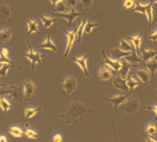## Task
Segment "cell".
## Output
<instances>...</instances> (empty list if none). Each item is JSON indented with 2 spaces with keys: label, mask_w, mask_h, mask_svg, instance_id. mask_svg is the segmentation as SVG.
<instances>
[{
  "label": "cell",
  "mask_w": 157,
  "mask_h": 142,
  "mask_svg": "<svg viewBox=\"0 0 157 142\" xmlns=\"http://www.w3.org/2000/svg\"><path fill=\"white\" fill-rule=\"evenodd\" d=\"M27 42H28V45H29V52L28 53L23 54L22 55L24 56H25V57H27L30 60V61L31 62L32 69L33 71H34L35 70L36 63L37 62L39 63H41V62H42L41 58L46 56V55H42L41 54L38 53V52H34L33 50L31 45H30V44L29 40H27Z\"/></svg>",
  "instance_id": "1"
},
{
  "label": "cell",
  "mask_w": 157,
  "mask_h": 142,
  "mask_svg": "<svg viewBox=\"0 0 157 142\" xmlns=\"http://www.w3.org/2000/svg\"><path fill=\"white\" fill-rule=\"evenodd\" d=\"M6 94L11 97L13 99L16 101H19L21 98L20 87L16 85H9L7 87L3 90L2 94Z\"/></svg>",
  "instance_id": "2"
},
{
  "label": "cell",
  "mask_w": 157,
  "mask_h": 142,
  "mask_svg": "<svg viewBox=\"0 0 157 142\" xmlns=\"http://www.w3.org/2000/svg\"><path fill=\"white\" fill-rule=\"evenodd\" d=\"M61 29H62L63 31L65 32V34L67 36V46H66V49H65V54H64V56L65 57H67V56L69 55V52H70L71 48H72V46L74 41L75 40V35L77 33L78 31V27L74 29V31L69 32L67 30H65L63 27L61 26Z\"/></svg>",
  "instance_id": "3"
},
{
  "label": "cell",
  "mask_w": 157,
  "mask_h": 142,
  "mask_svg": "<svg viewBox=\"0 0 157 142\" xmlns=\"http://www.w3.org/2000/svg\"><path fill=\"white\" fill-rule=\"evenodd\" d=\"M62 87L67 94H71L75 91L77 89V80L73 76H69L65 79Z\"/></svg>",
  "instance_id": "4"
},
{
  "label": "cell",
  "mask_w": 157,
  "mask_h": 142,
  "mask_svg": "<svg viewBox=\"0 0 157 142\" xmlns=\"http://www.w3.org/2000/svg\"><path fill=\"white\" fill-rule=\"evenodd\" d=\"M52 15L56 16V17H62L63 19H65V20L67 21L68 25H70L73 21L75 20L77 17H81L85 15V13H79L77 12L74 9H71V11L69 13H60V14H54L52 13Z\"/></svg>",
  "instance_id": "5"
},
{
  "label": "cell",
  "mask_w": 157,
  "mask_h": 142,
  "mask_svg": "<svg viewBox=\"0 0 157 142\" xmlns=\"http://www.w3.org/2000/svg\"><path fill=\"white\" fill-rule=\"evenodd\" d=\"M102 54L104 58V62L106 66L111 67L113 70L115 71H119L121 67V62H120V59H115L113 60L110 58H109L105 54V52L102 50Z\"/></svg>",
  "instance_id": "6"
},
{
  "label": "cell",
  "mask_w": 157,
  "mask_h": 142,
  "mask_svg": "<svg viewBox=\"0 0 157 142\" xmlns=\"http://www.w3.org/2000/svg\"><path fill=\"white\" fill-rule=\"evenodd\" d=\"M113 84L116 89L120 90V91H127L129 90L127 85V79H124L121 75L115 77L113 81Z\"/></svg>",
  "instance_id": "7"
},
{
  "label": "cell",
  "mask_w": 157,
  "mask_h": 142,
  "mask_svg": "<svg viewBox=\"0 0 157 142\" xmlns=\"http://www.w3.org/2000/svg\"><path fill=\"white\" fill-rule=\"evenodd\" d=\"M131 93L128 94H120V95H117L114 97L108 98V100L109 102L112 103V105L114 106L116 109L118 108V106H120L121 104L126 102V100H127L128 97L130 95Z\"/></svg>",
  "instance_id": "8"
},
{
  "label": "cell",
  "mask_w": 157,
  "mask_h": 142,
  "mask_svg": "<svg viewBox=\"0 0 157 142\" xmlns=\"http://www.w3.org/2000/svg\"><path fill=\"white\" fill-rule=\"evenodd\" d=\"M134 65L128 62L127 60L124 58L121 61V67L119 71L120 75L123 77L124 79L127 78L130 72V69Z\"/></svg>",
  "instance_id": "9"
},
{
  "label": "cell",
  "mask_w": 157,
  "mask_h": 142,
  "mask_svg": "<svg viewBox=\"0 0 157 142\" xmlns=\"http://www.w3.org/2000/svg\"><path fill=\"white\" fill-rule=\"evenodd\" d=\"M69 113L73 115H75L76 118L79 117L80 116L82 115L85 113V107L82 105V103L76 102L74 103L70 107Z\"/></svg>",
  "instance_id": "10"
},
{
  "label": "cell",
  "mask_w": 157,
  "mask_h": 142,
  "mask_svg": "<svg viewBox=\"0 0 157 142\" xmlns=\"http://www.w3.org/2000/svg\"><path fill=\"white\" fill-rule=\"evenodd\" d=\"M87 56H88V55H87V54H85L84 56H82V57H80V58L74 57L73 58V61L80 66V67L81 68V70H82V71L84 72V74L86 76L89 77L90 75H89L88 69H87L86 63Z\"/></svg>",
  "instance_id": "11"
},
{
  "label": "cell",
  "mask_w": 157,
  "mask_h": 142,
  "mask_svg": "<svg viewBox=\"0 0 157 142\" xmlns=\"http://www.w3.org/2000/svg\"><path fill=\"white\" fill-rule=\"evenodd\" d=\"M35 91V87L30 79H27L24 84V94L27 99H29L33 95Z\"/></svg>",
  "instance_id": "12"
},
{
  "label": "cell",
  "mask_w": 157,
  "mask_h": 142,
  "mask_svg": "<svg viewBox=\"0 0 157 142\" xmlns=\"http://www.w3.org/2000/svg\"><path fill=\"white\" fill-rule=\"evenodd\" d=\"M143 32L141 31V33H139L137 36L128 37V39L132 42V44L134 46V49L136 50V52L138 54V55L141 54L140 46L141 43V36L143 35Z\"/></svg>",
  "instance_id": "13"
},
{
  "label": "cell",
  "mask_w": 157,
  "mask_h": 142,
  "mask_svg": "<svg viewBox=\"0 0 157 142\" xmlns=\"http://www.w3.org/2000/svg\"><path fill=\"white\" fill-rule=\"evenodd\" d=\"M132 52H125L118 48H114L110 51L112 56L115 59H120L122 58H125L131 55Z\"/></svg>",
  "instance_id": "14"
},
{
  "label": "cell",
  "mask_w": 157,
  "mask_h": 142,
  "mask_svg": "<svg viewBox=\"0 0 157 142\" xmlns=\"http://www.w3.org/2000/svg\"><path fill=\"white\" fill-rule=\"evenodd\" d=\"M141 54L143 61L145 63L150 61L152 58H155L157 55V51H155L153 50H145L143 48L141 50Z\"/></svg>",
  "instance_id": "15"
},
{
  "label": "cell",
  "mask_w": 157,
  "mask_h": 142,
  "mask_svg": "<svg viewBox=\"0 0 157 142\" xmlns=\"http://www.w3.org/2000/svg\"><path fill=\"white\" fill-rule=\"evenodd\" d=\"M112 77V73L110 69L106 66H102L100 69L99 71V77L102 80L108 81Z\"/></svg>",
  "instance_id": "16"
},
{
  "label": "cell",
  "mask_w": 157,
  "mask_h": 142,
  "mask_svg": "<svg viewBox=\"0 0 157 142\" xmlns=\"http://www.w3.org/2000/svg\"><path fill=\"white\" fill-rule=\"evenodd\" d=\"M139 107V102L136 98H132L126 102L125 109L128 112H136Z\"/></svg>",
  "instance_id": "17"
},
{
  "label": "cell",
  "mask_w": 157,
  "mask_h": 142,
  "mask_svg": "<svg viewBox=\"0 0 157 142\" xmlns=\"http://www.w3.org/2000/svg\"><path fill=\"white\" fill-rule=\"evenodd\" d=\"M136 75L143 83H147L149 81L150 74L149 73L145 70L140 69V70H137L136 71Z\"/></svg>",
  "instance_id": "18"
},
{
  "label": "cell",
  "mask_w": 157,
  "mask_h": 142,
  "mask_svg": "<svg viewBox=\"0 0 157 142\" xmlns=\"http://www.w3.org/2000/svg\"><path fill=\"white\" fill-rule=\"evenodd\" d=\"M145 66L149 70L151 77L155 75V73L157 71V59H152L149 62L144 63Z\"/></svg>",
  "instance_id": "19"
},
{
  "label": "cell",
  "mask_w": 157,
  "mask_h": 142,
  "mask_svg": "<svg viewBox=\"0 0 157 142\" xmlns=\"http://www.w3.org/2000/svg\"><path fill=\"white\" fill-rule=\"evenodd\" d=\"M151 3V1L147 4V5H143L139 2H136V7H135L132 11H131L130 12L133 13V12H137V13H140L142 14H145L146 15V12L147 9L149 7Z\"/></svg>",
  "instance_id": "20"
},
{
  "label": "cell",
  "mask_w": 157,
  "mask_h": 142,
  "mask_svg": "<svg viewBox=\"0 0 157 142\" xmlns=\"http://www.w3.org/2000/svg\"><path fill=\"white\" fill-rule=\"evenodd\" d=\"M128 62L130 63L133 64V65H136L138 63H141L142 59L139 57L138 54L136 52V50H134L131 55L128 56L124 58Z\"/></svg>",
  "instance_id": "21"
},
{
  "label": "cell",
  "mask_w": 157,
  "mask_h": 142,
  "mask_svg": "<svg viewBox=\"0 0 157 142\" xmlns=\"http://www.w3.org/2000/svg\"><path fill=\"white\" fill-rule=\"evenodd\" d=\"M40 46L44 49L50 50H52V51H54V52L57 51V47H56L54 45L53 42L52 41L50 34H48V35L46 41L44 42L42 44L40 45Z\"/></svg>",
  "instance_id": "22"
},
{
  "label": "cell",
  "mask_w": 157,
  "mask_h": 142,
  "mask_svg": "<svg viewBox=\"0 0 157 142\" xmlns=\"http://www.w3.org/2000/svg\"><path fill=\"white\" fill-rule=\"evenodd\" d=\"M11 15L10 7L7 4L3 3L1 6V16L4 20H9Z\"/></svg>",
  "instance_id": "23"
},
{
  "label": "cell",
  "mask_w": 157,
  "mask_h": 142,
  "mask_svg": "<svg viewBox=\"0 0 157 142\" xmlns=\"http://www.w3.org/2000/svg\"><path fill=\"white\" fill-rule=\"evenodd\" d=\"M89 15V13H88L85 15L84 19L81 21V23L79 24V25L78 26V31L77 33L78 35V42H80L82 36V34H83V33L85 32V26L86 23V18Z\"/></svg>",
  "instance_id": "24"
},
{
  "label": "cell",
  "mask_w": 157,
  "mask_h": 142,
  "mask_svg": "<svg viewBox=\"0 0 157 142\" xmlns=\"http://www.w3.org/2000/svg\"><path fill=\"white\" fill-rule=\"evenodd\" d=\"M142 83H143L142 82L141 83V82H137V81L135 80L133 78L132 74H131V72H129V75H128V78H127V85L128 86L129 91H133L135 88L137 87V86L141 85Z\"/></svg>",
  "instance_id": "25"
},
{
  "label": "cell",
  "mask_w": 157,
  "mask_h": 142,
  "mask_svg": "<svg viewBox=\"0 0 157 142\" xmlns=\"http://www.w3.org/2000/svg\"><path fill=\"white\" fill-rule=\"evenodd\" d=\"M27 24H28V33L27 35L29 36L33 32H35L36 34H39V31L38 30V23L36 21H33L30 20H27Z\"/></svg>",
  "instance_id": "26"
},
{
  "label": "cell",
  "mask_w": 157,
  "mask_h": 142,
  "mask_svg": "<svg viewBox=\"0 0 157 142\" xmlns=\"http://www.w3.org/2000/svg\"><path fill=\"white\" fill-rule=\"evenodd\" d=\"M12 35V31L10 29L2 30L0 32V39L2 42H7L10 40Z\"/></svg>",
  "instance_id": "27"
},
{
  "label": "cell",
  "mask_w": 157,
  "mask_h": 142,
  "mask_svg": "<svg viewBox=\"0 0 157 142\" xmlns=\"http://www.w3.org/2000/svg\"><path fill=\"white\" fill-rule=\"evenodd\" d=\"M40 19L42 20V22L43 23L44 27L45 29L48 28H51L52 27V24L55 23L56 21H57V19H50L48 18V17H46L43 15H40Z\"/></svg>",
  "instance_id": "28"
},
{
  "label": "cell",
  "mask_w": 157,
  "mask_h": 142,
  "mask_svg": "<svg viewBox=\"0 0 157 142\" xmlns=\"http://www.w3.org/2000/svg\"><path fill=\"white\" fill-rule=\"evenodd\" d=\"M120 48L125 52H133L135 50L127 40L123 39V38L120 40Z\"/></svg>",
  "instance_id": "29"
},
{
  "label": "cell",
  "mask_w": 157,
  "mask_h": 142,
  "mask_svg": "<svg viewBox=\"0 0 157 142\" xmlns=\"http://www.w3.org/2000/svg\"><path fill=\"white\" fill-rule=\"evenodd\" d=\"M0 106H1L2 110L5 113H7L9 110L12 109L11 105L9 102V101L6 99V98L3 96L1 97V100H0Z\"/></svg>",
  "instance_id": "30"
},
{
  "label": "cell",
  "mask_w": 157,
  "mask_h": 142,
  "mask_svg": "<svg viewBox=\"0 0 157 142\" xmlns=\"http://www.w3.org/2000/svg\"><path fill=\"white\" fill-rule=\"evenodd\" d=\"M9 132L10 134L15 137H23L25 134L22 131L21 129H20L18 127H11L9 129Z\"/></svg>",
  "instance_id": "31"
},
{
  "label": "cell",
  "mask_w": 157,
  "mask_h": 142,
  "mask_svg": "<svg viewBox=\"0 0 157 142\" xmlns=\"http://www.w3.org/2000/svg\"><path fill=\"white\" fill-rule=\"evenodd\" d=\"M1 67H0V75H1L2 77L4 78L6 77L7 75V71L10 70V68L13 67L11 64L10 63H1Z\"/></svg>",
  "instance_id": "32"
},
{
  "label": "cell",
  "mask_w": 157,
  "mask_h": 142,
  "mask_svg": "<svg viewBox=\"0 0 157 142\" xmlns=\"http://www.w3.org/2000/svg\"><path fill=\"white\" fill-rule=\"evenodd\" d=\"M42 110L41 107H39V108L36 109H32V108H27L25 110V117L27 119L31 118L33 116L37 113L38 112Z\"/></svg>",
  "instance_id": "33"
},
{
  "label": "cell",
  "mask_w": 157,
  "mask_h": 142,
  "mask_svg": "<svg viewBox=\"0 0 157 142\" xmlns=\"http://www.w3.org/2000/svg\"><path fill=\"white\" fill-rule=\"evenodd\" d=\"M152 2L151 1V3L149 6V7L147 9V12H146V15L147 17L148 22H149V31L151 30V23L153 21V13H152Z\"/></svg>",
  "instance_id": "34"
},
{
  "label": "cell",
  "mask_w": 157,
  "mask_h": 142,
  "mask_svg": "<svg viewBox=\"0 0 157 142\" xmlns=\"http://www.w3.org/2000/svg\"><path fill=\"white\" fill-rule=\"evenodd\" d=\"M98 26V23H92L90 21H86L85 26V32L89 34L90 35L93 36L92 34V29Z\"/></svg>",
  "instance_id": "35"
},
{
  "label": "cell",
  "mask_w": 157,
  "mask_h": 142,
  "mask_svg": "<svg viewBox=\"0 0 157 142\" xmlns=\"http://www.w3.org/2000/svg\"><path fill=\"white\" fill-rule=\"evenodd\" d=\"M25 134L26 136L30 139H37L39 137V136L36 133L30 129H26L25 130Z\"/></svg>",
  "instance_id": "36"
},
{
  "label": "cell",
  "mask_w": 157,
  "mask_h": 142,
  "mask_svg": "<svg viewBox=\"0 0 157 142\" xmlns=\"http://www.w3.org/2000/svg\"><path fill=\"white\" fill-rule=\"evenodd\" d=\"M146 132L147 133V134L150 136L155 135L156 132H157V130H156V128L155 124H150V125L148 126V127L147 128Z\"/></svg>",
  "instance_id": "37"
},
{
  "label": "cell",
  "mask_w": 157,
  "mask_h": 142,
  "mask_svg": "<svg viewBox=\"0 0 157 142\" xmlns=\"http://www.w3.org/2000/svg\"><path fill=\"white\" fill-rule=\"evenodd\" d=\"M66 10V6H65V4H64L62 2H59L57 6H56V11H58L60 13H64V11Z\"/></svg>",
  "instance_id": "38"
},
{
  "label": "cell",
  "mask_w": 157,
  "mask_h": 142,
  "mask_svg": "<svg viewBox=\"0 0 157 142\" xmlns=\"http://www.w3.org/2000/svg\"><path fill=\"white\" fill-rule=\"evenodd\" d=\"M135 5H136V2H134V0H125L124 8L125 10H128L133 7Z\"/></svg>",
  "instance_id": "39"
},
{
  "label": "cell",
  "mask_w": 157,
  "mask_h": 142,
  "mask_svg": "<svg viewBox=\"0 0 157 142\" xmlns=\"http://www.w3.org/2000/svg\"><path fill=\"white\" fill-rule=\"evenodd\" d=\"M80 2L82 7L86 9H88L92 6L93 0H80Z\"/></svg>",
  "instance_id": "40"
},
{
  "label": "cell",
  "mask_w": 157,
  "mask_h": 142,
  "mask_svg": "<svg viewBox=\"0 0 157 142\" xmlns=\"http://www.w3.org/2000/svg\"><path fill=\"white\" fill-rule=\"evenodd\" d=\"M1 62V63H10V64H11V65L14 64L13 62L11 60L7 57V56L3 55L2 54H1V62Z\"/></svg>",
  "instance_id": "41"
},
{
  "label": "cell",
  "mask_w": 157,
  "mask_h": 142,
  "mask_svg": "<svg viewBox=\"0 0 157 142\" xmlns=\"http://www.w3.org/2000/svg\"><path fill=\"white\" fill-rule=\"evenodd\" d=\"M149 38L152 41H153L154 42H157V31L155 32L153 34H151V35L149 36Z\"/></svg>",
  "instance_id": "42"
},
{
  "label": "cell",
  "mask_w": 157,
  "mask_h": 142,
  "mask_svg": "<svg viewBox=\"0 0 157 142\" xmlns=\"http://www.w3.org/2000/svg\"><path fill=\"white\" fill-rule=\"evenodd\" d=\"M144 108L146 109H148L149 110H153L155 113H156V120H157V106H145Z\"/></svg>",
  "instance_id": "43"
},
{
  "label": "cell",
  "mask_w": 157,
  "mask_h": 142,
  "mask_svg": "<svg viewBox=\"0 0 157 142\" xmlns=\"http://www.w3.org/2000/svg\"><path fill=\"white\" fill-rule=\"evenodd\" d=\"M53 141L54 142H61L62 141V137L59 134H56L53 137Z\"/></svg>",
  "instance_id": "44"
},
{
  "label": "cell",
  "mask_w": 157,
  "mask_h": 142,
  "mask_svg": "<svg viewBox=\"0 0 157 142\" xmlns=\"http://www.w3.org/2000/svg\"><path fill=\"white\" fill-rule=\"evenodd\" d=\"M68 5L71 7H74L77 5V0H67Z\"/></svg>",
  "instance_id": "45"
},
{
  "label": "cell",
  "mask_w": 157,
  "mask_h": 142,
  "mask_svg": "<svg viewBox=\"0 0 157 142\" xmlns=\"http://www.w3.org/2000/svg\"><path fill=\"white\" fill-rule=\"evenodd\" d=\"M63 1H67V0H50L51 3L53 4V6L56 7V6L57 5V4L59 3V2H62Z\"/></svg>",
  "instance_id": "46"
},
{
  "label": "cell",
  "mask_w": 157,
  "mask_h": 142,
  "mask_svg": "<svg viewBox=\"0 0 157 142\" xmlns=\"http://www.w3.org/2000/svg\"><path fill=\"white\" fill-rule=\"evenodd\" d=\"M8 53H9V52H8V50H7V48H2V51H1V54H3V55L7 56Z\"/></svg>",
  "instance_id": "47"
},
{
  "label": "cell",
  "mask_w": 157,
  "mask_h": 142,
  "mask_svg": "<svg viewBox=\"0 0 157 142\" xmlns=\"http://www.w3.org/2000/svg\"><path fill=\"white\" fill-rule=\"evenodd\" d=\"M143 136L145 137V138H146V140H147V141H152V142H156V141H157L156 140H153V139H152V138H151V137H148L147 136H146V135H145V134H144Z\"/></svg>",
  "instance_id": "48"
},
{
  "label": "cell",
  "mask_w": 157,
  "mask_h": 142,
  "mask_svg": "<svg viewBox=\"0 0 157 142\" xmlns=\"http://www.w3.org/2000/svg\"><path fill=\"white\" fill-rule=\"evenodd\" d=\"M0 141H1V142H7V140L5 136H2L1 137H0Z\"/></svg>",
  "instance_id": "49"
},
{
  "label": "cell",
  "mask_w": 157,
  "mask_h": 142,
  "mask_svg": "<svg viewBox=\"0 0 157 142\" xmlns=\"http://www.w3.org/2000/svg\"><path fill=\"white\" fill-rule=\"evenodd\" d=\"M152 3H157V0H152Z\"/></svg>",
  "instance_id": "50"
},
{
  "label": "cell",
  "mask_w": 157,
  "mask_h": 142,
  "mask_svg": "<svg viewBox=\"0 0 157 142\" xmlns=\"http://www.w3.org/2000/svg\"><path fill=\"white\" fill-rule=\"evenodd\" d=\"M156 92H157V89H156Z\"/></svg>",
  "instance_id": "51"
},
{
  "label": "cell",
  "mask_w": 157,
  "mask_h": 142,
  "mask_svg": "<svg viewBox=\"0 0 157 142\" xmlns=\"http://www.w3.org/2000/svg\"><path fill=\"white\" fill-rule=\"evenodd\" d=\"M156 21H157V20H156Z\"/></svg>",
  "instance_id": "52"
}]
</instances>
